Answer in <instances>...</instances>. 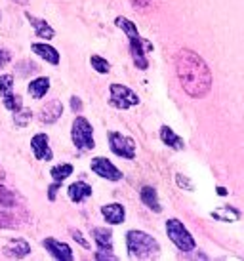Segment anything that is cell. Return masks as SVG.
<instances>
[{
  "instance_id": "cell-32",
  "label": "cell",
  "mask_w": 244,
  "mask_h": 261,
  "mask_svg": "<svg viewBox=\"0 0 244 261\" xmlns=\"http://www.w3.org/2000/svg\"><path fill=\"white\" fill-rule=\"evenodd\" d=\"M71 107L75 113H80V109H82V101H80V97H77V95H72L71 97Z\"/></svg>"
},
{
  "instance_id": "cell-16",
  "label": "cell",
  "mask_w": 244,
  "mask_h": 261,
  "mask_svg": "<svg viewBox=\"0 0 244 261\" xmlns=\"http://www.w3.org/2000/svg\"><path fill=\"white\" fill-rule=\"evenodd\" d=\"M67 195H69V198H71L72 202L79 204V202H82L84 198L92 196V187L84 181H75L67 187Z\"/></svg>"
},
{
  "instance_id": "cell-37",
  "label": "cell",
  "mask_w": 244,
  "mask_h": 261,
  "mask_svg": "<svg viewBox=\"0 0 244 261\" xmlns=\"http://www.w3.org/2000/svg\"><path fill=\"white\" fill-rule=\"evenodd\" d=\"M217 195H219V196H225V195H227V189H223V187H217Z\"/></svg>"
},
{
  "instance_id": "cell-17",
  "label": "cell",
  "mask_w": 244,
  "mask_h": 261,
  "mask_svg": "<svg viewBox=\"0 0 244 261\" xmlns=\"http://www.w3.org/2000/svg\"><path fill=\"white\" fill-rule=\"evenodd\" d=\"M31 50L38 54V58L48 61L50 65H59V51L54 46H50V44H33Z\"/></svg>"
},
{
  "instance_id": "cell-14",
  "label": "cell",
  "mask_w": 244,
  "mask_h": 261,
  "mask_svg": "<svg viewBox=\"0 0 244 261\" xmlns=\"http://www.w3.org/2000/svg\"><path fill=\"white\" fill-rule=\"evenodd\" d=\"M101 214H103L105 221L111 225L124 223V218H126V212H124V208H122V204H118V202L101 206Z\"/></svg>"
},
{
  "instance_id": "cell-25",
  "label": "cell",
  "mask_w": 244,
  "mask_h": 261,
  "mask_svg": "<svg viewBox=\"0 0 244 261\" xmlns=\"http://www.w3.org/2000/svg\"><path fill=\"white\" fill-rule=\"evenodd\" d=\"M38 71V67L33 63V61H19L17 65H15V74H19V76H29V74H35Z\"/></svg>"
},
{
  "instance_id": "cell-19",
  "label": "cell",
  "mask_w": 244,
  "mask_h": 261,
  "mask_svg": "<svg viewBox=\"0 0 244 261\" xmlns=\"http://www.w3.org/2000/svg\"><path fill=\"white\" fill-rule=\"evenodd\" d=\"M50 90V79L48 76H38V79L31 80L29 84V95L35 99H42L44 95Z\"/></svg>"
},
{
  "instance_id": "cell-21",
  "label": "cell",
  "mask_w": 244,
  "mask_h": 261,
  "mask_svg": "<svg viewBox=\"0 0 244 261\" xmlns=\"http://www.w3.org/2000/svg\"><path fill=\"white\" fill-rule=\"evenodd\" d=\"M92 234L100 250H111L113 252V232L109 229H101V227L100 229H92Z\"/></svg>"
},
{
  "instance_id": "cell-33",
  "label": "cell",
  "mask_w": 244,
  "mask_h": 261,
  "mask_svg": "<svg viewBox=\"0 0 244 261\" xmlns=\"http://www.w3.org/2000/svg\"><path fill=\"white\" fill-rule=\"evenodd\" d=\"M59 185H61V183H56V181H54V185H50V189H48V198H50V200H56Z\"/></svg>"
},
{
  "instance_id": "cell-6",
  "label": "cell",
  "mask_w": 244,
  "mask_h": 261,
  "mask_svg": "<svg viewBox=\"0 0 244 261\" xmlns=\"http://www.w3.org/2000/svg\"><path fill=\"white\" fill-rule=\"evenodd\" d=\"M109 149L116 156L134 160L136 159V141L132 138H126L118 132H109Z\"/></svg>"
},
{
  "instance_id": "cell-20",
  "label": "cell",
  "mask_w": 244,
  "mask_h": 261,
  "mask_svg": "<svg viewBox=\"0 0 244 261\" xmlns=\"http://www.w3.org/2000/svg\"><path fill=\"white\" fill-rule=\"evenodd\" d=\"M160 141L164 143V145L172 147V149H178L181 151L183 149V139L180 136H176V132L172 128H168V126H162L160 128Z\"/></svg>"
},
{
  "instance_id": "cell-27",
  "label": "cell",
  "mask_w": 244,
  "mask_h": 261,
  "mask_svg": "<svg viewBox=\"0 0 244 261\" xmlns=\"http://www.w3.org/2000/svg\"><path fill=\"white\" fill-rule=\"evenodd\" d=\"M15 204V196L12 191H8L6 187H2L0 185V206H4V208H12Z\"/></svg>"
},
{
  "instance_id": "cell-10",
  "label": "cell",
  "mask_w": 244,
  "mask_h": 261,
  "mask_svg": "<svg viewBox=\"0 0 244 261\" xmlns=\"http://www.w3.org/2000/svg\"><path fill=\"white\" fill-rule=\"evenodd\" d=\"M31 151L35 154V159L38 160H52L54 152H52L50 145H48V136L46 134H36L31 139Z\"/></svg>"
},
{
  "instance_id": "cell-34",
  "label": "cell",
  "mask_w": 244,
  "mask_h": 261,
  "mask_svg": "<svg viewBox=\"0 0 244 261\" xmlns=\"http://www.w3.org/2000/svg\"><path fill=\"white\" fill-rule=\"evenodd\" d=\"M176 181L180 183V185H181L183 189H193V185H191V183H187L185 179H183V175H181V174L176 175Z\"/></svg>"
},
{
  "instance_id": "cell-9",
  "label": "cell",
  "mask_w": 244,
  "mask_h": 261,
  "mask_svg": "<svg viewBox=\"0 0 244 261\" xmlns=\"http://www.w3.org/2000/svg\"><path fill=\"white\" fill-rule=\"evenodd\" d=\"M0 95H2L4 107L8 111L14 113L19 107H23L21 101L14 95V76L12 74H0Z\"/></svg>"
},
{
  "instance_id": "cell-22",
  "label": "cell",
  "mask_w": 244,
  "mask_h": 261,
  "mask_svg": "<svg viewBox=\"0 0 244 261\" xmlns=\"http://www.w3.org/2000/svg\"><path fill=\"white\" fill-rule=\"evenodd\" d=\"M212 218L219 219V221L233 223V221H237V219L240 218V212H238L237 208H233V206H223V208H219V210L212 212Z\"/></svg>"
},
{
  "instance_id": "cell-18",
  "label": "cell",
  "mask_w": 244,
  "mask_h": 261,
  "mask_svg": "<svg viewBox=\"0 0 244 261\" xmlns=\"http://www.w3.org/2000/svg\"><path fill=\"white\" fill-rule=\"evenodd\" d=\"M139 198H141V202L149 208V210L153 212H160L162 210V206H160V202H158V195L157 191H155V187H151V185H145L143 189H141V193H139Z\"/></svg>"
},
{
  "instance_id": "cell-29",
  "label": "cell",
  "mask_w": 244,
  "mask_h": 261,
  "mask_svg": "<svg viewBox=\"0 0 244 261\" xmlns=\"http://www.w3.org/2000/svg\"><path fill=\"white\" fill-rule=\"evenodd\" d=\"M69 232H71L72 239L77 240V242H79V244L82 248H84V250H90V242H88V240L84 239V237H82V232H80L79 229H69Z\"/></svg>"
},
{
  "instance_id": "cell-24",
  "label": "cell",
  "mask_w": 244,
  "mask_h": 261,
  "mask_svg": "<svg viewBox=\"0 0 244 261\" xmlns=\"http://www.w3.org/2000/svg\"><path fill=\"white\" fill-rule=\"evenodd\" d=\"M31 116H33L31 109H27V107H19L17 111H14L15 126H27V124L31 122Z\"/></svg>"
},
{
  "instance_id": "cell-13",
  "label": "cell",
  "mask_w": 244,
  "mask_h": 261,
  "mask_svg": "<svg viewBox=\"0 0 244 261\" xmlns=\"http://www.w3.org/2000/svg\"><path fill=\"white\" fill-rule=\"evenodd\" d=\"M31 254V246L27 240L23 239H12L4 246V255L6 257H12V259H21L25 255Z\"/></svg>"
},
{
  "instance_id": "cell-2",
  "label": "cell",
  "mask_w": 244,
  "mask_h": 261,
  "mask_svg": "<svg viewBox=\"0 0 244 261\" xmlns=\"http://www.w3.org/2000/svg\"><path fill=\"white\" fill-rule=\"evenodd\" d=\"M115 25L118 29H122L126 33V37H128V42H130V54H132V59H134V65L137 69H141L145 71L147 67H149V61H147V51L153 50V44L147 40V38H141L139 37V33H137L136 25L126 19V17H122L118 15L115 19Z\"/></svg>"
},
{
  "instance_id": "cell-35",
  "label": "cell",
  "mask_w": 244,
  "mask_h": 261,
  "mask_svg": "<svg viewBox=\"0 0 244 261\" xmlns=\"http://www.w3.org/2000/svg\"><path fill=\"white\" fill-rule=\"evenodd\" d=\"M132 2H134V6H136V8H143L149 0H132Z\"/></svg>"
},
{
  "instance_id": "cell-3",
  "label": "cell",
  "mask_w": 244,
  "mask_h": 261,
  "mask_svg": "<svg viewBox=\"0 0 244 261\" xmlns=\"http://www.w3.org/2000/svg\"><path fill=\"white\" fill-rule=\"evenodd\" d=\"M126 246H128V254L136 259H155L160 254V244L157 242V239L137 229L128 231Z\"/></svg>"
},
{
  "instance_id": "cell-30",
  "label": "cell",
  "mask_w": 244,
  "mask_h": 261,
  "mask_svg": "<svg viewBox=\"0 0 244 261\" xmlns=\"http://www.w3.org/2000/svg\"><path fill=\"white\" fill-rule=\"evenodd\" d=\"M10 61H12V54L0 48V69H2V67H6Z\"/></svg>"
},
{
  "instance_id": "cell-12",
  "label": "cell",
  "mask_w": 244,
  "mask_h": 261,
  "mask_svg": "<svg viewBox=\"0 0 244 261\" xmlns=\"http://www.w3.org/2000/svg\"><path fill=\"white\" fill-rule=\"evenodd\" d=\"M63 115V105L59 99H52L44 105L40 113H38V118H40V122L44 124H54L56 120H59V116Z\"/></svg>"
},
{
  "instance_id": "cell-31",
  "label": "cell",
  "mask_w": 244,
  "mask_h": 261,
  "mask_svg": "<svg viewBox=\"0 0 244 261\" xmlns=\"http://www.w3.org/2000/svg\"><path fill=\"white\" fill-rule=\"evenodd\" d=\"M95 259H116V255L111 254V250H100L95 254Z\"/></svg>"
},
{
  "instance_id": "cell-28",
  "label": "cell",
  "mask_w": 244,
  "mask_h": 261,
  "mask_svg": "<svg viewBox=\"0 0 244 261\" xmlns=\"http://www.w3.org/2000/svg\"><path fill=\"white\" fill-rule=\"evenodd\" d=\"M15 219L8 212H0V229H14Z\"/></svg>"
},
{
  "instance_id": "cell-5",
  "label": "cell",
  "mask_w": 244,
  "mask_h": 261,
  "mask_svg": "<svg viewBox=\"0 0 244 261\" xmlns=\"http://www.w3.org/2000/svg\"><path fill=\"white\" fill-rule=\"evenodd\" d=\"M71 139L79 151H92L93 147H95L92 124L88 122L84 116H77L75 118L71 128Z\"/></svg>"
},
{
  "instance_id": "cell-7",
  "label": "cell",
  "mask_w": 244,
  "mask_h": 261,
  "mask_svg": "<svg viewBox=\"0 0 244 261\" xmlns=\"http://www.w3.org/2000/svg\"><path fill=\"white\" fill-rule=\"evenodd\" d=\"M109 92H111V105L116 109H130V107H136L139 103V97H137L136 92L122 86V84H111Z\"/></svg>"
},
{
  "instance_id": "cell-11",
  "label": "cell",
  "mask_w": 244,
  "mask_h": 261,
  "mask_svg": "<svg viewBox=\"0 0 244 261\" xmlns=\"http://www.w3.org/2000/svg\"><path fill=\"white\" fill-rule=\"evenodd\" d=\"M44 248L59 261L72 259V250L69 248V244H65V242H59V240H56V239H46L44 240Z\"/></svg>"
},
{
  "instance_id": "cell-23",
  "label": "cell",
  "mask_w": 244,
  "mask_h": 261,
  "mask_svg": "<svg viewBox=\"0 0 244 261\" xmlns=\"http://www.w3.org/2000/svg\"><path fill=\"white\" fill-rule=\"evenodd\" d=\"M52 177H54V181L56 183H63L69 175L72 174V166L71 164H58V166L52 168Z\"/></svg>"
},
{
  "instance_id": "cell-8",
  "label": "cell",
  "mask_w": 244,
  "mask_h": 261,
  "mask_svg": "<svg viewBox=\"0 0 244 261\" xmlns=\"http://www.w3.org/2000/svg\"><path fill=\"white\" fill-rule=\"evenodd\" d=\"M90 168H92L93 174H97L100 177H103V179H109V181H120L122 179V172L111 162V160L105 159V156L93 159L92 162H90Z\"/></svg>"
},
{
  "instance_id": "cell-26",
  "label": "cell",
  "mask_w": 244,
  "mask_h": 261,
  "mask_svg": "<svg viewBox=\"0 0 244 261\" xmlns=\"http://www.w3.org/2000/svg\"><path fill=\"white\" fill-rule=\"evenodd\" d=\"M90 63H92L93 69H95L97 73H101V74H107L109 71H111V65H109V61H107V59H103L101 56H92Z\"/></svg>"
},
{
  "instance_id": "cell-4",
  "label": "cell",
  "mask_w": 244,
  "mask_h": 261,
  "mask_svg": "<svg viewBox=\"0 0 244 261\" xmlns=\"http://www.w3.org/2000/svg\"><path fill=\"white\" fill-rule=\"evenodd\" d=\"M166 232H168V239L172 240L180 252L189 254L197 248V242L191 237V232L187 231L185 225L181 223L180 219H168L166 221Z\"/></svg>"
},
{
  "instance_id": "cell-1",
  "label": "cell",
  "mask_w": 244,
  "mask_h": 261,
  "mask_svg": "<svg viewBox=\"0 0 244 261\" xmlns=\"http://www.w3.org/2000/svg\"><path fill=\"white\" fill-rule=\"evenodd\" d=\"M176 73L180 80L181 88L189 97L201 99L206 97L212 90V73L206 61L193 50H183L178 51L176 56Z\"/></svg>"
},
{
  "instance_id": "cell-36",
  "label": "cell",
  "mask_w": 244,
  "mask_h": 261,
  "mask_svg": "<svg viewBox=\"0 0 244 261\" xmlns=\"http://www.w3.org/2000/svg\"><path fill=\"white\" fill-rule=\"evenodd\" d=\"M12 2L19 4V6H27V4H29V0H12Z\"/></svg>"
},
{
  "instance_id": "cell-38",
  "label": "cell",
  "mask_w": 244,
  "mask_h": 261,
  "mask_svg": "<svg viewBox=\"0 0 244 261\" xmlns=\"http://www.w3.org/2000/svg\"><path fill=\"white\" fill-rule=\"evenodd\" d=\"M4 177H6V172H4V170H2V168H0V181H2V179H4Z\"/></svg>"
},
{
  "instance_id": "cell-15",
  "label": "cell",
  "mask_w": 244,
  "mask_h": 261,
  "mask_svg": "<svg viewBox=\"0 0 244 261\" xmlns=\"http://www.w3.org/2000/svg\"><path fill=\"white\" fill-rule=\"evenodd\" d=\"M25 17H27L29 23L33 25V29H35V33L38 35V38L50 40V38L56 37V31H54V27H50V23H46L44 19H38L35 15H31L29 12H25Z\"/></svg>"
}]
</instances>
